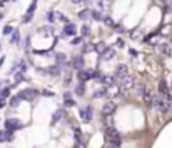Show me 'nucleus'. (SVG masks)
Here are the masks:
<instances>
[{"label":"nucleus","instance_id":"obj_1","mask_svg":"<svg viewBox=\"0 0 172 148\" xmlns=\"http://www.w3.org/2000/svg\"><path fill=\"white\" fill-rule=\"evenodd\" d=\"M154 108H156L161 115H166V113H169V110H171V100H167L164 95L156 97V100H154Z\"/></svg>","mask_w":172,"mask_h":148},{"label":"nucleus","instance_id":"obj_2","mask_svg":"<svg viewBox=\"0 0 172 148\" xmlns=\"http://www.w3.org/2000/svg\"><path fill=\"white\" fill-rule=\"evenodd\" d=\"M105 140H107V143H110V145H119L122 143V137H120V133L115 130L114 127H107L105 128Z\"/></svg>","mask_w":172,"mask_h":148},{"label":"nucleus","instance_id":"obj_3","mask_svg":"<svg viewBox=\"0 0 172 148\" xmlns=\"http://www.w3.org/2000/svg\"><path fill=\"white\" fill-rule=\"evenodd\" d=\"M136 85V80H134V77L132 75H124L122 78H119V88L122 90V92H129L132 87Z\"/></svg>","mask_w":172,"mask_h":148},{"label":"nucleus","instance_id":"obj_4","mask_svg":"<svg viewBox=\"0 0 172 148\" xmlns=\"http://www.w3.org/2000/svg\"><path fill=\"white\" fill-rule=\"evenodd\" d=\"M22 127H24V123H22L20 120H17V118H7L5 120V128H7L9 133L17 132V130H20Z\"/></svg>","mask_w":172,"mask_h":148},{"label":"nucleus","instance_id":"obj_5","mask_svg":"<svg viewBox=\"0 0 172 148\" xmlns=\"http://www.w3.org/2000/svg\"><path fill=\"white\" fill-rule=\"evenodd\" d=\"M92 118H94V108L90 107V105L80 108V120H82L84 123L92 122Z\"/></svg>","mask_w":172,"mask_h":148},{"label":"nucleus","instance_id":"obj_6","mask_svg":"<svg viewBox=\"0 0 172 148\" xmlns=\"http://www.w3.org/2000/svg\"><path fill=\"white\" fill-rule=\"evenodd\" d=\"M159 93H161V95H164L167 100H171V102H172V92H171V87L167 85L166 80H161V82H159Z\"/></svg>","mask_w":172,"mask_h":148},{"label":"nucleus","instance_id":"obj_7","mask_svg":"<svg viewBox=\"0 0 172 148\" xmlns=\"http://www.w3.org/2000/svg\"><path fill=\"white\" fill-rule=\"evenodd\" d=\"M19 95L22 97V100H35L39 93H37V90H34V88H27V90H22Z\"/></svg>","mask_w":172,"mask_h":148},{"label":"nucleus","instance_id":"obj_8","mask_svg":"<svg viewBox=\"0 0 172 148\" xmlns=\"http://www.w3.org/2000/svg\"><path fill=\"white\" fill-rule=\"evenodd\" d=\"M95 72H92V70H79V80L80 82H87V80H90V78H95Z\"/></svg>","mask_w":172,"mask_h":148},{"label":"nucleus","instance_id":"obj_9","mask_svg":"<svg viewBox=\"0 0 172 148\" xmlns=\"http://www.w3.org/2000/svg\"><path fill=\"white\" fill-rule=\"evenodd\" d=\"M142 98H144V103H146L147 107H154V100H156V97H154V93H152L149 88H146V90H144Z\"/></svg>","mask_w":172,"mask_h":148},{"label":"nucleus","instance_id":"obj_10","mask_svg":"<svg viewBox=\"0 0 172 148\" xmlns=\"http://www.w3.org/2000/svg\"><path fill=\"white\" fill-rule=\"evenodd\" d=\"M75 33H77V28H75V25H74L72 22H69V23H65L64 25V37H75Z\"/></svg>","mask_w":172,"mask_h":148},{"label":"nucleus","instance_id":"obj_11","mask_svg":"<svg viewBox=\"0 0 172 148\" xmlns=\"http://www.w3.org/2000/svg\"><path fill=\"white\" fill-rule=\"evenodd\" d=\"M115 108H117V105H115L114 102H107V103L104 105V107H102V113L109 117V115H112V113L115 112Z\"/></svg>","mask_w":172,"mask_h":148},{"label":"nucleus","instance_id":"obj_12","mask_svg":"<svg viewBox=\"0 0 172 148\" xmlns=\"http://www.w3.org/2000/svg\"><path fill=\"white\" fill-rule=\"evenodd\" d=\"M97 78H99L104 85H107V87H112L115 83V77H110V75H99Z\"/></svg>","mask_w":172,"mask_h":148},{"label":"nucleus","instance_id":"obj_13","mask_svg":"<svg viewBox=\"0 0 172 148\" xmlns=\"http://www.w3.org/2000/svg\"><path fill=\"white\" fill-rule=\"evenodd\" d=\"M114 57H115L114 48H104L102 53H100V58H102V60H110V58H114Z\"/></svg>","mask_w":172,"mask_h":148},{"label":"nucleus","instance_id":"obj_14","mask_svg":"<svg viewBox=\"0 0 172 148\" xmlns=\"http://www.w3.org/2000/svg\"><path fill=\"white\" fill-rule=\"evenodd\" d=\"M79 18H80V20H84V22L90 20V18H92V10H90V8L80 10V12H79Z\"/></svg>","mask_w":172,"mask_h":148},{"label":"nucleus","instance_id":"obj_15","mask_svg":"<svg viewBox=\"0 0 172 148\" xmlns=\"http://www.w3.org/2000/svg\"><path fill=\"white\" fill-rule=\"evenodd\" d=\"M127 73H129L127 65H119V67H117V70H115V77H117V78H122L124 75H127Z\"/></svg>","mask_w":172,"mask_h":148},{"label":"nucleus","instance_id":"obj_16","mask_svg":"<svg viewBox=\"0 0 172 148\" xmlns=\"http://www.w3.org/2000/svg\"><path fill=\"white\" fill-rule=\"evenodd\" d=\"M64 117H65V110H64V108H59V110H55V112H54L52 122H60Z\"/></svg>","mask_w":172,"mask_h":148},{"label":"nucleus","instance_id":"obj_17","mask_svg":"<svg viewBox=\"0 0 172 148\" xmlns=\"http://www.w3.org/2000/svg\"><path fill=\"white\" fill-rule=\"evenodd\" d=\"M84 57L82 55H77V57H74V67L77 68V70H82L84 68Z\"/></svg>","mask_w":172,"mask_h":148},{"label":"nucleus","instance_id":"obj_18","mask_svg":"<svg viewBox=\"0 0 172 148\" xmlns=\"http://www.w3.org/2000/svg\"><path fill=\"white\" fill-rule=\"evenodd\" d=\"M94 50H97V45H94V43H85L82 47V53H92Z\"/></svg>","mask_w":172,"mask_h":148},{"label":"nucleus","instance_id":"obj_19","mask_svg":"<svg viewBox=\"0 0 172 148\" xmlns=\"http://www.w3.org/2000/svg\"><path fill=\"white\" fill-rule=\"evenodd\" d=\"M105 95H109V90L107 88H100V90H97L94 93V98H100V97H105Z\"/></svg>","mask_w":172,"mask_h":148},{"label":"nucleus","instance_id":"obj_20","mask_svg":"<svg viewBox=\"0 0 172 148\" xmlns=\"http://www.w3.org/2000/svg\"><path fill=\"white\" fill-rule=\"evenodd\" d=\"M80 33H82V37H90V27L87 23H84L82 28H80Z\"/></svg>","mask_w":172,"mask_h":148},{"label":"nucleus","instance_id":"obj_21","mask_svg":"<svg viewBox=\"0 0 172 148\" xmlns=\"http://www.w3.org/2000/svg\"><path fill=\"white\" fill-rule=\"evenodd\" d=\"M10 42H12V43H19V42H20V33H19V30H14V32H12Z\"/></svg>","mask_w":172,"mask_h":148},{"label":"nucleus","instance_id":"obj_22","mask_svg":"<svg viewBox=\"0 0 172 148\" xmlns=\"http://www.w3.org/2000/svg\"><path fill=\"white\" fill-rule=\"evenodd\" d=\"M20 100H22V97L20 95H19V97H12L10 98V107H19V105H20Z\"/></svg>","mask_w":172,"mask_h":148},{"label":"nucleus","instance_id":"obj_23","mask_svg":"<svg viewBox=\"0 0 172 148\" xmlns=\"http://www.w3.org/2000/svg\"><path fill=\"white\" fill-rule=\"evenodd\" d=\"M75 93H77V95H84V93H85V85H84V82H80L77 85V88H75Z\"/></svg>","mask_w":172,"mask_h":148},{"label":"nucleus","instance_id":"obj_24","mask_svg":"<svg viewBox=\"0 0 172 148\" xmlns=\"http://www.w3.org/2000/svg\"><path fill=\"white\" fill-rule=\"evenodd\" d=\"M55 60H57L59 65H64L65 63V60H67V57L64 55V53H57V57H55Z\"/></svg>","mask_w":172,"mask_h":148},{"label":"nucleus","instance_id":"obj_25","mask_svg":"<svg viewBox=\"0 0 172 148\" xmlns=\"http://www.w3.org/2000/svg\"><path fill=\"white\" fill-rule=\"evenodd\" d=\"M92 18H95V20H104V15L99 10H92Z\"/></svg>","mask_w":172,"mask_h":148},{"label":"nucleus","instance_id":"obj_26","mask_svg":"<svg viewBox=\"0 0 172 148\" xmlns=\"http://www.w3.org/2000/svg\"><path fill=\"white\" fill-rule=\"evenodd\" d=\"M105 23V25L107 27H115V22L112 20V18H110V17H104V20H102Z\"/></svg>","mask_w":172,"mask_h":148},{"label":"nucleus","instance_id":"obj_27","mask_svg":"<svg viewBox=\"0 0 172 148\" xmlns=\"http://www.w3.org/2000/svg\"><path fill=\"white\" fill-rule=\"evenodd\" d=\"M55 20H60V22H64V23H69V18L65 15H62V13H55Z\"/></svg>","mask_w":172,"mask_h":148},{"label":"nucleus","instance_id":"obj_28","mask_svg":"<svg viewBox=\"0 0 172 148\" xmlns=\"http://www.w3.org/2000/svg\"><path fill=\"white\" fill-rule=\"evenodd\" d=\"M64 105H65V107H75V102H74L70 97H67L65 100H64Z\"/></svg>","mask_w":172,"mask_h":148},{"label":"nucleus","instance_id":"obj_29","mask_svg":"<svg viewBox=\"0 0 172 148\" xmlns=\"http://www.w3.org/2000/svg\"><path fill=\"white\" fill-rule=\"evenodd\" d=\"M47 72L50 73V75H59V73H60V68H59V67L55 65V67H52V68H49Z\"/></svg>","mask_w":172,"mask_h":148},{"label":"nucleus","instance_id":"obj_30","mask_svg":"<svg viewBox=\"0 0 172 148\" xmlns=\"http://www.w3.org/2000/svg\"><path fill=\"white\" fill-rule=\"evenodd\" d=\"M22 80H25V78H24V73H22V72H19V73L15 75V83H20Z\"/></svg>","mask_w":172,"mask_h":148},{"label":"nucleus","instance_id":"obj_31","mask_svg":"<svg viewBox=\"0 0 172 148\" xmlns=\"http://www.w3.org/2000/svg\"><path fill=\"white\" fill-rule=\"evenodd\" d=\"M10 95V88H4L2 92H0V97H4V98H7Z\"/></svg>","mask_w":172,"mask_h":148},{"label":"nucleus","instance_id":"obj_32","mask_svg":"<svg viewBox=\"0 0 172 148\" xmlns=\"http://www.w3.org/2000/svg\"><path fill=\"white\" fill-rule=\"evenodd\" d=\"M12 32H14V28H12L10 25H7L5 28H4V33H5V35H9V33H12Z\"/></svg>","mask_w":172,"mask_h":148},{"label":"nucleus","instance_id":"obj_33","mask_svg":"<svg viewBox=\"0 0 172 148\" xmlns=\"http://www.w3.org/2000/svg\"><path fill=\"white\" fill-rule=\"evenodd\" d=\"M47 20H49V22H54V20H55V15H54V12H49V13H47Z\"/></svg>","mask_w":172,"mask_h":148},{"label":"nucleus","instance_id":"obj_34","mask_svg":"<svg viewBox=\"0 0 172 148\" xmlns=\"http://www.w3.org/2000/svg\"><path fill=\"white\" fill-rule=\"evenodd\" d=\"M25 68H27V65H25V62L22 60V62H20V63H19V70H20V72H24V70H25Z\"/></svg>","mask_w":172,"mask_h":148},{"label":"nucleus","instance_id":"obj_35","mask_svg":"<svg viewBox=\"0 0 172 148\" xmlns=\"http://www.w3.org/2000/svg\"><path fill=\"white\" fill-rule=\"evenodd\" d=\"M7 105V102H5V98L4 97H0V108H4Z\"/></svg>","mask_w":172,"mask_h":148},{"label":"nucleus","instance_id":"obj_36","mask_svg":"<svg viewBox=\"0 0 172 148\" xmlns=\"http://www.w3.org/2000/svg\"><path fill=\"white\" fill-rule=\"evenodd\" d=\"M40 32H45V33H52V28H50V27H45V28H40Z\"/></svg>","mask_w":172,"mask_h":148},{"label":"nucleus","instance_id":"obj_37","mask_svg":"<svg viewBox=\"0 0 172 148\" xmlns=\"http://www.w3.org/2000/svg\"><path fill=\"white\" fill-rule=\"evenodd\" d=\"M105 148H120V147H119V145H110V143H107V147H105Z\"/></svg>","mask_w":172,"mask_h":148},{"label":"nucleus","instance_id":"obj_38","mask_svg":"<svg viewBox=\"0 0 172 148\" xmlns=\"http://www.w3.org/2000/svg\"><path fill=\"white\" fill-rule=\"evenodd\" d=\"M82 0H72V4H80Z\"/></svg>","mask_w":172,"mask_h":148},{"label":"nucleus","instance_id":"obj_39","mask_svg":"<svg viewBox=\"0 0 172 148\" xmlns=\"http://www.w3.org/2000/svg\"><path fill=\"white\" fill-rule=\"evenodd\" d=\"M4 4H5V0H2V2H0V7H4Z\"/></svg>","mask_w":172,"mask_h":148},{"label":"nucleus","instance_id":"obj_40","mask_svg":"<svg viewBox=\"0 0 172 148\" xmlns=\"http://www.w3.org/2000/svg\"><path fill=\"white\" fill-rule=\"evenodd\" d=\"M171 92H172V82H171Z\"/></svg>","mask_w":172,"mask_h":148},{"label":"nucleus","instance_id":"obj_41","mask_svg":"<svg viewBox=\"0 0 172 148\" xmlns=\"http://www.w3.org/2000/svg\"><path fill=\"white\" fill-rule=\"evenodd\" d=\"M171 42H172V35H171Z\"/></svg>","mask_w":172,"mask_h":148}]
</instances>
